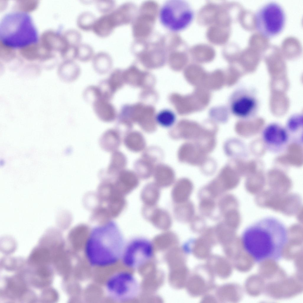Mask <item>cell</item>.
<instances>
[{"mask_svg":"<svg viewBox=\"0 0 303 303\" xmlns=\"http://www.w3.org/2000/svg\"><path fill=\"white\" fill-rule=\"evenodd\" d=\"M83 97L86 101L92 104L96 101L101 99L98 87L94 86H89L85 89L83 93Z\"/></svg>","mask_w":303,"mask_h":303,"instance_id":"ffe728a7","label":"cell"},{"mask_svg":"<svg viewBox=\"0 0 303 303\" xmlns=\"http://www.w3.org/2000/svg\"><path fill=\"white\" fill-rule=\"evenodd\" d=\"M37 30L28 13L14 11L6 14L0 23V40L2 44L12 49L23 48L37 43Z\"/></svg>","mask_w":303,"mask_h":303,"instance_id":"3957f363","label":"cell"},{"mask_svg":"<svg viewBox=\"0 0 303 303\" xmlns=\"http://www.w3.org/2000/svg\"><path fill=\"white\" fill-rule=\"evenodd\" d=\"M176 119L175 113L171 110L165 109L162 110L157 115L155 120L157 123L165 128H169L175 123Z\"/></svg>","mask_w":303,"mask_h":303,"instance_id":"9a60e30c","label":"cell"},{"mask_svg":"<svg viewBox=\"0 0 303 303\" xmlns=\"http://www.w3.org/2000/svg\"><path fill=\"white\" fill-rule=\"evenodd\" d=\"M290 138L286 128L277 123L268 124L262 133V140L265 146L273 152H279L283 149Z\"/></svg>","mask_w":303,"mask_h":303,"instance_id":"9c48e42d","label":"cell"},{"mask_svg":"<svg viewBox=\"0 0 303 303\" xmlns=\"http://www.w3.org/2000/svg\"><path fill=\"white\" fill-rule=\"evenodd\" d=\"M94 111L97 117L106 122L113 121L116 117V112L114 106L109 101L99 99L93 104Z\"/></svg>","mask_w":303,"mask_h":303,"instance_id":"30bf717a","label":"cell"},{"mask_svg":"<svg viewBox=\"0 0 303 303\" xmlns=\"http://www.w3.org/2000/svg\"><path fill=\"white\" fill-rule=\"evenodd\" d=\"M50 258L49 252L45 248H41L36 250L31 257L32 262L39 265L46 263L49 261Z\"/></svg>","mask_w":303,"mask_h":303,"instance_id":"d6986e66","label":"cell"},{"mask_svg":"<svg viewBox=\"0 0 303 303\" xmlns=\"http://www.w3.org/2000/svg\"><path fill=\"white\" fill-rule=\"evenodd\" d=\"M231 112L237 117L249 119L254 117L257 113L259 102L255 94L245 88L238 89L231 94L229 100Z\"/></svg>","mask_w":303,"mask_h":303,"instance_id":"ba28073f","label":"cell"},{"mask_svg":"<svg viewBox=\"0 0 303 303\" xmlns=\"http://www.w3.org/2000/svg\"><path fill=\"white\" fill-rule=\"evenodd\" d=\"M94 54L93 48L86 43H80L76 47V59L86 62L92 59Z\"/></svg>","mask_w":303,"mask_h":303,"instance_id":"ac0fdd59","label":"cell"},{"mask_svg":"<svg viewBox=\"0 0 303 303\" xmlns=\"http://www.w3.org/2000/svg\"><path fill=\"white\" fill-rule=\"evenodd\" d=\"M66 38L69 45L77 46L81 43L82 36L78 30L74 29H70L66 33Z\"/></svg>","mask_w":303,"mask_h":303,"instance_id":"7402d4cb","label":"cell"},{"mask_svg":"<svg viewBox=\"0 0 303 303\" xmlns=\"http://www.w3.org/2000/svg\"><path fill=\"white\" fill-rule=\"evenodd\" d=\"M96 4L98 10L104 14L112 12L115 6V3L112 0H99L96 1Z\"/></svg>","mask_w":303,"mask_h":303,"instance_id":"603a6c76","label":"cell"},{"mask_svg":"<svg viewBox=\"0 0 303 303\" xmlns=\"http://www.w3.org/2000/svg\"><path fill=\"white\" fill-rule=\"evenodd\" d=\"M288 239L286 226L272 216L263 217L248 226L241 237L244 250L257 263L267 259L279 260Z\"/></svg>","mask_w":303,"mask_h":303,"instance_id":"6da1fadb","label":"cell"},{"mask_svg":"<svg viewBox=\"0 0 303 303\" xmlns=\"http://www.w3.org/2000/svg\"><path fill=\"white\" fill-rule=\"evenodd\" d=\"M117 134L113 129L107 130L103 135L101 143L103 148L107 151H112L116 148Z\"/></svg>","mask_w":303,"mask_h":303,"instance_id":"e0dca14e","label":"cell"},{"mask_svg":"<svg viewBox=\"0 0 303 303\" xmlns=\"http://www.w3.org/2000/svg\"><path fill=\"white\" fill-rule=\"evenodd\" d=\"M155 253L154 244L146 238H134L125 245L121 260L130 270L140 269L153 258Z\"/></svg>","mask_w":303,"mask_h":303,"instance_id":"52a82bcc","label":"cell"},{"mask_svg":"<svg viewBox=\"0 0 303 303\" xmlns=\"http://www.w3.org/2000/svg\"><path fill=\"white\" fill-rule=\"evenodd\" d=\"M97 86L101 94V99L108 101L111 100L115 92L109 84L107 79L101 80Z\"/></svg>","mask_w":303,"mask_h":303,"instance_id":"44dd1931","label":"cell"},{"mask_svg":"<svg viewBox=\"0 0 303 303\" xmlns=\"http://www.w3.org/2000/svg\"><path fill=\"white\" fill-rule=\"evenodd\" d=\"M285 21L283 9L275 2H269L262 6L255 16L257 29L266 37H272L280 33L284 28Z\"/></svg>","mask_w":303,"mask_h":303,"instance_id":"8992f818","label":"cell"},{"mask_svg":"<svg viewBox=\"0 0 303 303\" xmlns=\"http://www.w3.org/2000/svg\"><path fill=\"white\" fill-rule=\"evenodd\" d=\"M14 282L12 281L9 283V289L11 292L14 294V295H18L22 291L23 286L22 283Z\"/></svg>","mask_w":303,"mask_h":303,"instance_id":"cb8c5ba5","label":"cell"},{"mask_svg":"<svg viewBox=\"0 0 303 303\" xmlns=\"http://www.w3.org/2000/svg\"><path fill=\"white\" fill-rule=\"evenodd\" d=\"M125 244L116 224L109 222L93 229L85 243V254L91 265L107 267L121 260Z\"/></svg>","mask_w":303,"mask_h":303,"instance_id":"7a4b0ae2","label":"cell"},{"mask_svg":"<svg viewBox=\"0 0 303 303\" xmlns=\"http://www.w3.org/2000/svg\"><path fill=\"white\" fill-rule=\"evenodd\" d=\"M113 29L107 14L96 19L92 29L96 35L101 37L109 36Z\"/></svg>","mask_w":303,"mask_h":303,"instance_id":"7c38bea8","label":"cell"},{"mask_svg":"<svg viewBox=\"0 0 303 303\" xmlns=\"http://www.w3.org/2000/svg\"><path fill=\"white\" fill-rule=\"evenodd\" d=\"M92 59L94 70L100 74H106L112 67L113 64L112 57L106 52L101 51L97 52L94 54Z\"/></svg>","mask_w":303,"mask_h":303,"instance_id":"8fae6325","label":"cell"},{"mask_svg":"<svg viewBox=\"0 0 303 303\" xmlns=\"http://www.w3.org/2000/svg\"><path fill=\"white\" fill-rule=\"evenodd\" d=\"M105 289L108 295L114 301L125 302L133 301L140 295L141 286L137 277L129 271H122L107 280Z\"/></svg>","mask_w":303,"mask_h":303,"instance_id":"5b68a950","label":"cell"},{"mask_svg":"<svg viewBox=\"0 0 303 303\" xmlns=\"http://www.w3.org/2000/svg\"><path fill=\"white\" fill-rule=\"evenodd\" d=\"M302 115L299 114H295L291 116L288 119L286 128L290 136L298 134L302 137L301 133H303Z\"/></svg>","mask_w":303,"mask_h":303,"instance_id":"4fadbf2b","label":"cell"},{"mask_svg":"<svg viewBox=\"0 0 303 303\" xmlns=\"http://www.w3.org/2000/svg\"><path fill=\"white\" fill-rule=\"evenodd\" d=\"M194 14L190 4L183 0H169L160 8L159 18L161 24L174 32L186 28L193 21Z\"/></svg>","mask_w":303,"mask_h":303,"instance_id":"277c9868","label":"cell"},{"mask_svg":"<svg viewBox=\"0 0 303 303\" xmlns=\"http://www.w3.org/2000/svg\"><path fill=\"white\" fill-rule=\"evenodd\" d=\"M96 20L95 15L89 11H84L81 13L78 16L77 24L81 29L89 31L93 29Z\"/></svg>","mask_w":303,"mask_h":303,"instance_id":"5bb4252c","label":"cell"},{"mask_svg":"<svg viewBox=\"0 0 303 303\" xmlns=\"http://www.w3.org/2000/svg\"><path fill=\"white\" fill-rule=\"evenodd\" d=\"M37 274L41 278L46 279L50 276L51 272L48 268L45 267H41L38 270Z\"/></svg>","mask_w":303,"mask_h":303,"instance_id":"d4e9b609","label":"cell"},{"mask_svg":"<svg viewBox=\"0 0 303 303\" xmlns=\"http://www.w3.org/2000/svg\"><path fill=\"white\" fill-rule=\"evenodd\" d=\"M62 67L65 78L67 81H74L80 74V67L73 60H68L64 64Z\"/></svg>","mask_w":303,"mask_h":303,"instance_id":"2e32d148","label":"cell"}]
</instances>
